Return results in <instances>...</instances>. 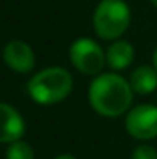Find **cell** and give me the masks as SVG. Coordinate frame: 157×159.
I'll list each match as a JSON object with an SVG mask.
<instances>
[{
    "mask_svg": "<svg viewBox=\"0 0 157 159\" xmlns=\"http://www.w3.org/2000/svg\"><path fill=\"white\" fill-rule=\"evenodd\" d=\"M89 105L103 117H118L130 108L133 90L130 83L117 73L96 76L89 85Z\"/></svg>",
    "mask_w": 157,
    "mask_h": 159,
    "instance_id": "1",
    "label": "cell"
},
{
    "mask_svg": "<svg viewBox=\"0 0 157 159\" xmlns=\"http://www.w3.org/2000/svg\"><path fill=\"white\" fill-rule=\"evenodd\" d=\"M29 95L41 105L63 102L73 90V78L64 68H46L29 80Z\"/></svg>",
    "mask_w": 157,
    "mask_h": 159,
    "instance_id": "2",
    "label": "cell"
},
{
    "mask_svg": "<svg viewBox=\"0 0 157 159\" xmlns=\"http://www.w3.org/2000/svg\"><path fill=\"white\" fill-rule=\"evenodd\" d=\"M130 9L123 0H102L95 9L93 25L98 37L105 41L120 39L129 29Z\"/></svg>",
    "mask_w": 157,
    "mask_h": 159,
    "instance_id": "3",
    "label": "cell"
},
{
    "mask_svg": "<svg viewBox=\"0 0 157 159\" xmlns=\"http://www.w3.org/2000/svg\"><path fill=\"white\" fill-rule=\"evenodd\" d=\"M69 61L83 75H98L105 68L107 52L100 48L98 43L88 37H80L69 46Z\"/></svg>",
    "mask_w": 157,
    "mask_h": 159,
    "instance_id": "4",
    "label": "cell"
},
{
    "mask_svg": "<svg viewBox=\"0 0 157 159\" xmlns=\"http://www.w3.org/2000/svg\"><path fill=\"white\" fill-rule=\"evenodd\" d=\"M125 129L133 139L150 141L157 137V105H137L127 113Z\"/></svg>",
    "mask_w": 157,
    "mask_h": 159,
    "instance_id": "5",
    "label": "cell"
},
{
    "mask_svg": "<svg viewBox=\"0 0 157 159\" xmlns=\"http://www.w3.org/2000/svg\"><path fill=\"white\" fill-rule=\"evenodd\" d=\"M3 61L15 73H29L36 64L32 48L20 39H12L3 48Z\"/></svg>",
    "mask_w": 157,
    "mask_h": 159,
    "instance_id": "6",
    "label": "cell"
},
{
    "mask_svg": "<svg viewBox=\"0 0 157 159\" xmlns=\"http://www.w3.org/2000/svg\"><path fill=\"white\" fill-rule=\"evenodd\" d=\"M25 132V122L12 105L0 102V142L12 144L20 141Z\"/></svg>",
    "mask_w": 157,
    "mask_h": 159,
    "instance_id": "7",
    "label": "cell"
},
{
    "mask_svg": "<svg viewBox=\"0 0 157 159\" xmlns=\"http://www.w3.org/2000/svg\"><path fill=\"white\" fill-rule=\"evenodd\" d=\"M129 83H130V86H132L133 93L150 95V93L157 88V70L154 66L142 64V66L135 68V70L132 71Z\"/></svg>",
    "mask_w": 157,
    "mask_h": 159,
    "instance_id": "8",
    "label": "cell"
},
{
    "mask_svg": "<svg viewBox=\"0 0 157 159\" xmlns=\"http://www.w3.org/2000/svg\"><path fill=\"white\" fill-rule=\"evenodd\" d=\"M133 61V48L130 43L123 39L113 41L110 48L107 51V64L113 71H122L125 68H129Z\"/></svg>",
    "mask_w": 157,
    "mask_h": 159,
    "instance_id": "9",
    "label": "cell"
},
{
    "mask_svg": "<svg viewBox=\"0 0 157 159\" xmlns=\"http://www.w3.org/2000/svg\"><path fill=\"white\" fill-rule=\"evenodd\" d=\"M5 159H34V151L24 141H15L9 144L5 151Z\"/></svg>",
    "mask_w": 157,
    "mask_h": 159,
    "instance_id": "10",
    "label": "cell"
},
{
    "mask_svg": "<svg viewBox=\"0 0 157 159\" xmlns=\"http://www.w3.org/2000/svg\"><path fill=\"white\" fill-rule=\"evenodd\" d=\"M132 159H157V151L149 144H142L135 147V151L132 152Z\"/></svg>",
    "mask_w": 157,
    "mask_h": 159,
    "instance_id": "11",
    "label": "cell"
},
{
    "mask_svg": "<svg viewBox=\"0 0 157 159\" xmlns=\"http://www.w3.org/2000/svg\"><path fill=\"white\" fill-rule=\"evenodd\" d=\"M54 159H76L74 156H71V154H61V156L54 157Z\"/></svg>",
    "mask_w": 157,
    "mask_h": 159,
    "instance_id": "12",
    "label": "cell"
},
{
    "mask_svg": "<svg viewBox=\"0 0 157 159\" xmlns=\"http://www.w3.org/2000/svg\"><path fill=\"white\" fill-rule=\"evenodd\" d=\"M154 68L157 70V49H155V52H154Z\"/></svg>",
    "mask_w": 157,
    "mask_h": 159,
    "instance_id": "13",
    "label": "cell"
},
{
    "mask_svg": "<svg viewBox=\"0 0 157 159\" xmlns=\"http://www.w3.org/2000/svg\"><path fill=\"white\" fill-rule=\"evenodd\" d=\"M150 2H152V3H154V5H157V0H150Z\"/></svg>",
    "mask_w": 157,
    "mask_h": 159,
    "instance_id": "14",
    "label": "cell"
}]
</instances>
